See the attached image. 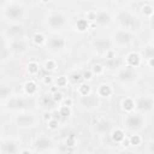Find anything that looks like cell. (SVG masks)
<instances>
[{
    "mask_svg": "<svg viewBox=\"0 0 154 154\" xmlns=\"http://www.w3.org/2000/svg\"><path fill=\"white\" fill-rule=\"evenodd\" d=\"M2 13L7 20L12 23H18L23 19L25 14V8L19 4H8L7 6L2 7Z\"/></svg>",
    "mask_w": 154,
    "mask_h": 154,
    "instance_id": "1",
    "label": "cell"
},
{
    "mask_svg": "<svg viewBox=\"0 0 154 154\" xmlns=\"http://www.w3.org/2000/svg\"><path fill=\"white\" fill-rule=\"evenodd\" d=\"M146 119L141 113H128L124 118V126L130 131H140L144 128Z\"/></svg>",
    "mask_w": 154,
    "mask_h": 154,
    "instance_id": "2",
    "label": "cell"
},
{
    "mask_svg": "<svg viewBox=\"0 0 154 154\" xmlns=\"http://www.w3.org/2000/svg\"><path fill=\"white\" fill-rule=\"evenodd\" d=\"M67 24V18L60 12H53L47 18V25L52 30H61Z\"/></svg>",
    "mask_w": 154,
    "mask_h": 154,
    "instance_id": "3",
    "label": "cell"
},
{
    "mask_svg": "<svg viewBox=\"0 0 154 154\" xmlns=\"http://www.w3.org/2000/svg\"><path fill=\"white\" fill-rule=\"evenodd\" d=\"M0 153L1 154H16V153H20V148L17 141L12 140V138H4L1 141V146H0Z\"/></svg>",
    "mask_w": 154,
    "mask_h": 154,
    "instance_id": "4",
    "label": "cell"
},
{
    "mask_svg": "<svg viewBox=\"0 0 154 154\" xmlns=\"http://www.w3.org/2000/svg\"><path fill=\"white\" fill-rule=\"evenodd\" d=\"M36 122H37L36 118L30 113H20L16 118V124L22 129L32 128V126H35Z\"/></svg>",
    "mask_w": 154,
    "mask_h": 154,
    "instance_id": "5",
    "label": "cell"
},
{
    "mask_svg": "<svg viewBox=\"0 0 154 154\" xmlns=\"http://www.w3.org/2000/svg\"><path fill=\"white\" fill-rule=\"evenodd\" d=\"M135 103H136L135 109H137L138 112L144 113V112H148V111H150L153 108L154 100L150 96H140V97H137L135 100Z\"/></svg>",
    "mask_w": 154,
    "mask_h": 154,
    "instance_id": "6",
    "label": "cell"
},
{
    "mask_svg": "<svg viewBox=\"0 0 154 154\" xmlns=\"http://www.w3.org/2000/svg\"><path fill=\"white\" fill-rule=\"evenodd\" d=\"M54 142L51 137L45 136V135H40L35 138V148L37 152H47L51 150V148L53 147Z\"/></svg>",
    "mask_w": 154,
    "mask_h": 154,
    "instance_id": "7",
    "label": "cell"
},
{
    "mask_svg": "<svg viewBox=\"0 0 154 154\" xmlns=\"http://www.w3.org/2000/svg\"><path fill=\"white\" fill-rule=\"evenodd\" d=\"M66 46V40L61 36H53L47 40V47L52 52H61Z\"/></svg>",
    "mask_w": 154,
    "mask_h": 154,
    "instance_id": "8",
    "label": "cell"
},
{
    "mask_svg": "<svg viewBox=\"0 0 154 154\" xmlns=\"http://www.w3.org/2000/svg\"><path fill=\"white\" fill-rule=\"evenodd\" d=\"M24 34H25V29L19 23H12L7 29V35L12 40H19L24 36Z\"/></svg>",
    "mask_w": 154,
    "mask_h": 154,
    "instance_id": "9",
    "label": "cell"
},
{
    "mask_svg": "<svg viewBox=\"0 0 154 154\" xmlns=\"http://www.w3.org/2000/svg\"><path fill=\"white\" fill-rule=\"evenodd\" d=\"M120 24L125 28V30H132L134 28H136V18L134 16H131L130 13L123 12L119 17H118Z\"/></svg>",
    "mask_w": 154,
    "mask_h": 154,
    "instance_id": "10",
    "label": "cell"
},
{
    "mask_svg": "<svg viewBox=\"0 0 154 154\" xmlns=\"http://www.w3.org/2000/svg\"><path fill=\"white\" fill-rule=\"evenodd\" d=\"M94 22L100 26H108L112 22V17L107 11H100L96 12V17Z\"/></svg>",
    "mask_w": 154,
    "mask_h": 154,
    "instance_id": "11",
    "label": "cell"
},
{
    "mask_svg": "<svg viewBox=\"0 0 154 154\" xmlns=\"http://www.w3.org/2000/svg\"><path fill=\"white\" fill-rule=\"evenodd\" d=\"M114 40L119 45H129L132 41V35L129 32V30H118L114 34Z\"/></svg>",
    "mask_w": 154,
    "mask_h": 154,
    "instance_id": "12",
    "label": "cell"
},
{
    "mask_svg": "<svg viewBox=\"0 0 154 154\" xmlns=\"http://www.w3.org/2000/svg\"><path fill=\"white\" fill-rule=\"evenodd\" d=\"M81 105L87 107V108H93V107H96L99 105V99L96 95H93V94H89L87 96H82L81 100H79Z\"/></svg>",
    "mask_w": 154,
    "mask_h": 154,
    "instance_id": "13",
    "label": "cell"
},
{
    "mask_svg": "<svg viewBox=\"0 0 154 154\" xmlns=\"http://www.w3.org/2000/svg\"><path fill=\"white\" fill-rule=\"evenodd\" d=\"M96 94L100 97H109L113 94V88L108 83H101L96 89Z\"/></svg>",
    "mask_w": 154,
    "mask_h": 154,
    "instance_id": "14",
    "label": "cell"
},
{
    "mask_svg": "<svg viewBox=\"0 0 154 154\" xmlns=\"http://www.w3.org/2000/svg\"><path fill=\"white\" fill-rule=\"evenodd\" d=\"M126 63H128V66H130V67H138L140 65H141V55L138 54V53H135V52H132V53H130V54H128V57H126Z\"/></svg>",
    "mask_w": 154,
    "mask_h": 154,
    "instance_id": "15",
    "label": "cell"
},
{
    "mask_svg": "<svg viewBox=\"0 0 154 154\" xmlns=\"http://www.w3.org/2000/svg\"><path fill=\"white\" fill-rule=\"evenodd\" d=\"M135 107H136V103H135V100L134 99H131V97L123 99V101H122V108L125 112L130 113V112H132L135 109Z\"/></svg>",
    "mask_w": 154,
    "mask_h": 154,
    "instance_id": "16",
    "label": "cell"
},
{
    "mask_svg": "<svg viewBox=\"0 0 154 154\" xmlns=\"http://www.w3.org/2000/svg\"><path fill=\"white\" fill-rule=\"evenodd\" d=\"M23 89H24V93L30 96V95L36 94V91H37V84L34 81H28V82L24 83Z\"/></svg>",
    "mask_w": 154,
    "mask_h": 154,
    "instance_id": "17",
    "label": "cell"
},
{
    "mask_svg": "<svg viewBox=\"0 0 154 154\" xmlns=\"http://www.w3.org/2000/svg\"><path fill=\"white\" fill-rule=\"evenodd\" d=\"M109 122L107 120V119H99L97 122H96V124H95V129H96V131L97 132H101V134H103V132H107L108 131V129H109Z\"/></svg>",
    "mask_w": 154,
    "mask_h": 154,
    "instance_id": "18",
    "label": "cell"
},
{
    "mask_svg": "<svg viewBox=\"0 0 154 154\" xmlns=\"http://www.w3.org/2000/svg\"><path fill=\"white\" fill-rule=\"evenodd\" d=\"M111 138L116 142V143H123V141L125 140V134L122 129L117 128L112 131V135H111Z\"/></svg>",
    "mask_w": 154,
    "mask_h": 154,
    "instance_id": "19",
    "label": "cell"
},
{
    "mask_svg": "<svg viewBox=\"0 0 154 154\" xmlns=\"http://www.w3.org/2000/svg\"><path fill=\"white\" fill-rule=\"evenodd\" d=\"M77 93L78 95L82 97V96H87L89 94H91V88L88 83H79L78 88H77Z\"/></svg>",
    "mask_w": 154,
    "mask_h": 154,
    "instance_id": "20",
    "label": "cell"
},
{
    "mask_svg": "<svg viewBox=\"0 0 154 154\" xmlns=\"http://www.w3.org/2000/svg\"><path fill=\"white\" fill-rule=\"evenodd\" d=\"M141 12H142V14H143L144 17H147V18L154 17V7H153L150 4H144V5H142Z\"/></svg>",
    "mask_w": 154,
    "mask_h": 154,
    "instance_id": "21",
    "label": "cell"
},
{
    "mask_svg": "<svg viewBox=\"0 0 154 154\" xmlns=\"http://www.w3.org/2000/svg\"><path fill=\"white\" fill-rule=\"evenodd\" d=\"M94 46L96 47L97 51H106L108 52L109 51V42L103 40V38H100V40H96L94 42Z\"/></svg>",
    "mask_w": 154,
    "mask_h": 154,
    "instance_id": "22",
    "label": "cell"
},
{
    "mask_svg": "<svg viewBox=\"0 0 154 154\" xmlns=\"http://www.w3.org/2000/svg\"><path fill=\"white\" fill-rule=\"evenodd\" d=\"M128 67L129 69H125V70H123L119 73V77H120L122 81H130V79H132L135 77V73L132 71V67H130V66H128Z\"/></svg>",
    "mask_w": 154,
    "mask_h": 154,
    "instance_id": "23",
    "label": "cell"
},
{
    "mask_svg": "<svg viewBox=\"0 0 154 154\" xmlns=\"http://www.w3.org/2000/svg\"><path fill=\"white\" fill-rule=\"evenodd\" d=\"M11 49L14 52H23L25 49V43L22 41V38L19 40H13L11 43Z\"/></svg>",
    "mask_w": 154,
    "mask_h": 154,
    "instance_id": "24",
    "label": "cell"
},
{
    "mask_svg": "<svg viewBox=\"0 0 154 154\" xmlns=\"http://www.w3.org/2000/svg\"><path fill=\"white\" fill-rule=\"evenodd\" d=\"M41 102H42V106H45V107H47V108H53V107L57 105V102H55V100L53 99L52 95H45V96L42 97Z\"/></svg>",
    "mask_w": 154,
    "mask_h": 154,
    "instance_id": "25",
    "label": "cell"
},
{
    "mask_svg": "<svg viewBox=\"0 0 154 154\" xmlns=\"http://www.w3.org/2000/svg\"><path fill=\"white\" fill-rule=\"evenodd\" d=\"M38 70H40V66L36 61H30L28 65H26V71L29 75L34 76V75H37L38 73Z\"/></svg>",
    "mask_w": 154,
    "mask_h": 154,
    "instance_id": "26",
    "label": "cell"
},
{
    "mask_svg": "<svg viewBox=\"0 0 154 154\" xmlns=\"http://www.w3.org/2000/svg\"><path fill=\"white\" fill-rule=\"evenodd\" d=\"M0 95H1V99L11 97L12 96V89L8 85L1 84V87H0Z\"/></svg>",
    "mask_w": 154,
    "mask_h": 154,
    "instance_id": "27",
    "label": "cell"
},
{
    "mask_svg": "<svg viewBox=\"0 0 154 154\" xmlns=\"http://www.w3.org/2000/svg\"><path fill=\"white\" fill-rule=\"evenodd\" d=\"M76 28H77V30L81 31V32L88 30V28H89L88 19H78L77 23H76Z\"/></svg>",
    "mask_w": 154,
    "mask_h": 154,
    "instance_id": "28",
    "label": "cell"
},
{
    "mask_svg": "<svg viewBox=\"0 0 154 154\" xmlns=\"http://www.w3.org/2000/svg\"><path fill=\"white\" fill-rule=\"evenodd\" d=\"M67 78H69V81H71L73 84H77V83H81V82H82L83 75L79 73V72H73V73H71Z\"/></svg>",
    "mask_w": 154,
    "mask_h": 154,
    "instance_id": "29",
    "label": "cell"
},
{
    "mask_svg": "<svg viewBox=\"0 0 154 154\" xmlns=\"http://www.w3.org/2000/svg\"><path fill=\"white\" fill-rule=\"evenodd\" d=\"M24 106V101L22 99H14L8 101V107L11 108H22Z\"/></svg>",
    "mask_w": 154,
    "mask_h": 154,
    "instance_id": "30",
    "label": "cell"
},
{
    "mask_svg": "<svg viewBox=\"0 0 154 154\" xmlns=\"http://www.w3.org/2000/svg\"><path fill=\"white\" fill-rule=\"evenodd\" d=\"M129 141L131 146H140L142 143V137L140 135H131L129 137Z\"/></svg>",
    "mask_w": 154,
    "mask_h": 154,
    "instance_id": "31",
    "label": "cell"
},
{
    "mask_svg": "<svg viewBox=\"0 0 154 154\" xmlns=\"http://www.w3.org/2000/svg\"><path fill=\"white\" fill-rule=\"evenodd\" d=\"M32 41H34V43H35V45L41 46V45H42V43L46 41V38H45V36H43L42 34L37 32V34H35V35L32 36Z\"/></svg>",
    "mask_w": 154,
    "mask_h": 154,
    "instance_id": "32",
    "label": "cell"
},
{
    "mask_svg": "<svg viewBox=\"0 0 154 154\" xmlns=\"http://www.w3.org/2000/svg\"><path fill=\"white\" fill-rule=\"evenodd\" d=\"M55 67H57V63H55V60H53V59H49V60H47V61L45 63V69H46L47 71H54Z\"/></svg>",
    "mask_w": 154,
    "mask_h": 154,
    "instance_id": "33",
    "label": "cell"
},
{
    "mask_svg": "<svg viewBox=\"0 0 154 154\" xmlns=\"http://www.w3.org/2000/svg\"><path fill=\"white\" fill-rule=\"evenodd\" d=\"M91 71H93V73H94V75H96V76H100V75H102V73H103V71H105V67H103L101 64H95V65L93 66Z\"/></svg>",
    "mask_w": 154,
    "mask_h": 154,
    "instance_id": "34",
    "label": "cell"
},
{
    "mask_svg": "<svg viewBox=\"0 0 154 154\" xmlns=\"http://www.w3.org/2000/svg\"><path fill=\"white\" fill-rule=\"evenodd\" d=\"M67 82H69V78H67V77H65V76H60V77H58V78H57V81H55L57 85H58V87H60V88L66 87V85H67Z\"/></svg>",
    "mask_w": 154,
    "mask_h": 154,
    "instance_id": "35",
    "label": "cell"
},
{
    "mask_svg": "<svg viewBox=\"0 0 154 154\" xmlns=\"http://www.w3.org/2000/svg\"><path fill=\"white\" fill-rule=\"evenodd\" d=\"M76 143H77V140H76V136L75 135H70L65 140V144L67 147H73V146H76Z\"/></svg>",
    "mask_w": 154,
    "mask_h": 154,
    "instance_id": "36",
    "label": "cell"
},
{
    "mask_svg": "<svg viewBox=\"0 0 154 154\" xmlns=\"http://www.w3.org/2000/svg\"><path fill=\"white\" fill-rule=\"evenodd\" d=\"M71 114V109H70V106L67 105H63L60 107V116L63 117H69Z\"/></svg>",
    "mask_w": 154,
    "mask_h": 154,
    "instance_id": "37",
    "label": "cell"
},
{
    "mask_svg": "<svg viewBox=\"0 0 154 154\" xmlns=\"http://www.w3.org/2000/svg\"><path fill=\"white\" fill-rule=\"evenodd\" d=\"M58 126H59V122H58V119L52 118V119L48 120V128H49L51 130H57Z\"/></svg>",
    "mask_w": 154,
    "mask_h": 154,
    "instance_id": "38",
    "label": "cell"
},
{
    "mask_svg": "<svg viewBox=\"0 0 154 154\" xmlns=\"http://www.w3.org/2000/svg\"><path fill=\"white\" fill-rule=\"evenodd\" d=\"M144 54H146V58L147 59H150V58H154V46H148L144 51Z\"/></svg>",
    "mask_w": 154,
    "mask_h": 154,
    "instance_id": "39",
    "label": "cell"
},
{
    "mask_svg": "<svg viewBox=\"0 0 154 154\" xmlns=\"http://www.w3.org/2000/svg\"><path fill=\"white\" fill-rule=\"evenodd\" d=\"M93 76H94V73H93V71H91V70H88V71H85V72L83 73V79H87V81H90V79L93 78Z\"/></svg>",
    "mask_w": 154,
    "mask_h": 154,
    "instance_id": "40",
    "label": "cell"
},
{
    "mask_svg": "<svg viewBox=\"0 0 154 154\" xmlns=\"http://www.w3.org/2000/svg\"><path fill=\"white\" fill-rule=\"evenodd\" d=\"M52 96H53V99L55 100V102H60V101L63 100V95H61L60 93H54Z\"/></svg>",
    "mask_w": 154,
    "mask_h": 154,
    "instance_id": "41",
    "label": "cell"
},
{
    "mask_svg": "<svg viewBox=\"0 0 154 154\" xmlns=\"http://www.w3.org/2000/svg\"><path fill=\"white\" fill-rule=\"evenodd\" d=\"M148 152H149V153H154V142L149 143V146H148Z\"/></svg>",
    "mask_w": 154,
    "mask_h": 154,
    "instance_id": "42",
    "label": "cell"
},
{
    "mask_svg": "<svg viewBox=\"0 0 154 154\" xmlns=\"http://www.w3.org/2000/svg\"><path fill=\"white\" fill-rule=\"evenodd\" d=\"M148 64H149L152 67H154V58H150V59H148Z\"/></svg>",
    "mask_w": 154,
    "mask_h": 154,
    "instance_id": "43",
    "label": "cell"
},
{
    "mask_svg": "<svg viewBox=\"0 0 154 154\" xmlns=\"http://www.w3.org/2000/svg\"><path fill=\"white\" fill-rule=\"evenodd\" d=\"M51 82H52V78H51V77H48V76H47V77H46V78H45V83H51Z\"/></svg>",
    "mask_w": 154,
    "mask_h": 154,
    "instance_id": "44",
    "label": "cell"
},
{
    "mask_svg": "<svg viewBox=\"0 0 154 154\" xmlns=\"http://www.w3.org/2000/svg\"><path fill=\"white\" fill-rule=\"evenodd\" d=\"M150 26L154 29V17H152V18H150Z\"/></svg>",
    "mask_w": 154,
    "mask_h": 154,
    "instance_id": "45",
    "label": "cell"
},
{
    "mask_svg": "<svg viewBox=\"0 0 154 154\" xmlns=\"http://www.w3.org/2000/svg\"><path fill=\"white\" fill-rule=\"evenodd\" d=\"M41 1H42V2H48L49 0H41Z\"/></svg>",
    "mask_w": 154,
    "mask_h": 154,
    "instance_id": "46",
    "label": "cell"
},
{
    "mask_svg": "<svg viewBox=\"0 0 154 154\" xmlns=\"http://www.w3.org/2000/svg\"><path fill=\"white\" fill-rule=\"evenodd\" d=\"M152 46H154V40H153V42H152Z\"/></svg>",
    "mask_w": 154,
    "mask_h": 154,
    "instance_id": "47",
    "label": "cell"
},
{
    "mask_svg": "<svg viewBox=\"0 0 154 154\" xmlns=\"http://www.w3.org/2000/svg\"><path fill=\"white\" fill-rule=\"evenodd\" d=\"M119 1H125V0H119Z\"/></svg>",
    "mask_w": 154,
    "mask_h": 154,
    "instance_id": "48",
    "label": "cell"
},
{
    "mask_svg": "<svg viewBox=\"0 0 154 154\" xmlns=\"http://www.w3.org/2000/svg\"><path fill=\"white\" fill-rule=\"evenodd\" d=\"M149 1H154V0H149Z\"/></svg>",
    "mask_w": 154,
    "mask_h": 154,
    "instance_id": "49",
    "label": "cell"
}]
</instances>
